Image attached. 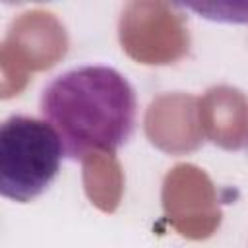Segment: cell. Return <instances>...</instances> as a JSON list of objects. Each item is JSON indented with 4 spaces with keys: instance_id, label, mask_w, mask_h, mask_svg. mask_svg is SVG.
<instances>
[{
    "instance_id": "cell-1",
    "label": "cell",
    "mask_w": 248,
    "mask_h": 248,
    "mask_svg": "<svg viewBox=\"0 0 248 248\" xmlns=\"http://www.w3.org/2000/svg\"><path fill=\"white\" fill-rule=\"evenodd\" d=\"M41 116L58 134L64 157L114 153L134 134L136 91L114 68L87 64L52 78L41 93Z\"/></svg>"
},
{
    "instance_id": "cell-2",
    "label": "cell",
    "mask_w": 248,
    "mask_h": 248,
    "mask_svg": "<svg viewBox=\"0 0 248 248\" xmlns=\"http://www.w3.org/2000/svg\"><path fill=\"white\" fill-rule=\"evenodd\" d=\"M64 147L43 118L12 114L0 126V194L17 203L39 198L58 176Z\"/></svg>"
},
{
    "instance_id": "cell-3",
    "label": "cell",
    "mask_w": 248,
    "mask_h": 248,
    "mask_svg": "<svg viewBox=\"0 0 248 248\" xmlns=\"http://www.w3.org/2000/svg\"><path fill=\"white\" fill-rule=\"evenodd\" d=\"M178 8L192 10L200 17L227 23H248V6H215V4H176Z\"/></svg>"
}]
</instances>
